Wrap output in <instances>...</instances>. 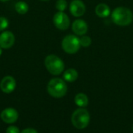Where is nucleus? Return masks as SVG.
<instances>
[{"mask_svg": "<svg viewBox=\"0 0 133 133\" xmlns=\"http://www.w3.org/2000/svg\"><path fill=\"white\" fill-rule=\"evenodd\" d=\"M41 1H44V2H47V1H49V0H41Z\"/></svg>", "mask_w": 133, "mask_h": 133, "instance_id": "obj_23", "label": "nucleus"}, {"mask_svg": "<svg viewBox=\"0 0 133 133\" xmlns=\"http://www.w3.org/2000/svg\"><path fill=\"white\" fill-rule=\"evenodd\" d=\"M69 11L75 17H80L86 12V6L81 0H72L69 5Z\"/></svg>", "mask_w": 133, "mask_h": 133, "instance_id": "obj_9", "label": "nucleus"}, {"mask_svg": "<svg viewBox=\"0 0 133 133\" xmlns=\"http://www.w3.org/2000/svg\"><path fill=\"white\" fill-rule=\"evenodd\" d=\"M95 12L101 18H107L111 13V10H110L109 6L107 4L100 3L96 6Z\"/></svg>", "mask_w": 133, "mask_h": 133, "instance_id": "obj_12", "label": "nucleus"}, {"mask_svg": "<svg viewBox=\"0 0 133 133\" xmlns=\"http://www.w3.org/2000/svg\"><path fill=\"white\" fill-rule=\"evenodd\" d=\"M68 6V3L66 0H57L55 3V8L58 10V12H64Z\"/></svg>", "mask_w": 133, "mask_h": 133, "instance_id": "obj_16", "label": "nucleus"}, {"mask_svg": "<svg viewBox=\"0 0 133 133\" xmlns=\"http://www.w3.org/2000/svg\"><path fill=\"white\" fill-rule=\"evenodd\" d=\"M15 43V36L11 31H3L0 34V47L3 49L10 48Z\"/></svg>", "mask_w": 133, "mask_h": 133, "instance_id": "obj_10", "label": "nucleus"}, {"mask_svg": "<svg viewBox=\"0 0 133 133\" xmlns=\"http://www.w3.org/2000/svg\"><path fill=\"white\" fill-rule=\"evenodd\" d=\"M20 133H37V130H35L34 129L28 128V129H26L23 130Z\"/></svg>", "mask_w": 133, "mask_h": 133, "instance_id": "obj_20", "label": "nucleus"}, {"mask_svg": "<svg viewBox=\"0 0 133 133\" xmlns=\"http://www.w3.org/2000/svg\"><path fill=\"white\" fill-rule=\"evenodd\" d=\"M44 65L47 70L54 76L60 75L65 69L63 61L55 55H49L45 58Z\"/></svg>", "mask_w": 133, "mask_h": 133, "instance_id": "obj_3", "label": "nucleus"}, {"mask_svg": "<svg viewBox=\"0 0 133 133\" xmlns=\"http://www.w3.org/2000/svg\"><path fill=\"white\" fill-rule=\"evenodd\" d=\"M16 87L15 79L11 76H5L0 83V89L5 94H10L14 91Z\"/></svg>", "mask_w": 133, "mask_h": 133, "instance_id": "obj_8", "label": "nucleus"}, {"mask_svg": "<svg viewBox=\"0 0 133 133\" xmlns=\"http://www.w3.org/2000/svg\"><path fill=\"white\" fill-rule=\"evenodd\" d=\"M5 133H20L19 132V129L16 127V126H14V125H11V126H9L5 131Z\"/></svg>", "mask_w": 133, "mask_h": 133, "instance_id": "obj_19", "label": "nucleus"}, {"mask_svg": "<svg viewBox=\"0 0 133 133\" xmlns=\"http://www.w3.org/2000/svg\"><path fill=\"white\" fill-rule=\"evenodd\" d=\"M111 19L112 21L118 26H129L132 22L133 13L129 8L119 6L115 9L112 12Z\"/></svg>", "mask_w": 133, "mask_h": 133, "instance_id": "obj_1", "label": "nucleus"}, {"mask_svg": "<svg viewBox=\"0 0 133 133\" xmlns=\"http://www.w3.org/2000/svg\"><path fill=\"white\" fill-rule=\"evenodd\" d=\"M88 97L85 94H78L75 97V103L77 106L80 108H85L88 105Z\"/></svg>", "mask_w": 133, "mask_h": 133, "instance_id": "obj_14", "label": "nucleus"}, {"mask_svg": "<svg viewBox=\"0 0 133 133\" xmlns=\"http://www.w3.org/2000/svg\"><path fill=\"white\" fill-rule=\"evenodd\" d=\"M15 9H16V12H18L19 14L23 15V14H26L28 12L29 6H28L27 3H26L25 2L19 1L15 5Z\"/></svg>", "mask_w": 133, "mask_h": 133, "instance_id": "obj_15", "label": "nucleus"}, {"mask_svg": "<svg viewBox=\"0 0 133 133\" xmlns=\"http://www.w3.org/2000/svg\"><path fill=\"white\" fill-rule=\"evenodd\" d=\"M72 30L76 35L83 36L87 33L88 26H87V23L83 19H77L72 23Z\"/></svg>", "mask_w": 133, "mask_h": 133, "instance_id": "obj_11", "label": "nucleus"}, {"mask_svg": "<svg viewBox=\"0 0 133 133\" xmlns=\"http://www.w3.org/2000/svg\"><path fill=\"white\" fill-rule=\"evenodd\" d=\"M78 72L75 69H69L63 73V79L69 83H72L78 79Z\"/></svg>", "mask_w": 133, "mask_h": 133, "instance_id": "obj_13", "label": "nucleus"}, {"mask_svg": "<svg viewBox=\"0 0 133 133\" xmlns=\"http://www.w3.org/2000/svg\"><path fill=\"white\" fill-rule=\"evenodd\" d=\"M79 38L76 35L69 34L65 36L62 41V48L65 52L67 54H76L79 51L80 48Z\"/></svg>", "mask_w": 133, "mask_h": 133, "instance_id": "obj_5", "label": "nucleus"}, {"mask_svg": "<svg viewBox=\"0 0 133 133\" xmlns=\"http://www.w3.org/2000/svg\"><path fill=\"white\" fill-rule=\"evenodd\" d=\"M90 116L87 110L79 108L76 110L71 118L73 126L78 129H83L87 128L90 123Z\"/></svg>", "mask_w": 133, "mask_h": 133, "instance_id": "obj_4", "label": "nucleus"}, {"mask_svg": "<svg viewBox=\"0 0 133 133\" xmlns=\"http://www.w3.org/2000/svg\"><path fill=\"white\" fill-rule=\"evenodd\" d=\"M53 23L58 30H65L69 27L70 20L64 12H58L53 16Z\"/></svg>", "mask_w": 133, "mask_h": 133, "instance_id": "obj_6", "label": "nucleus"}, {"mask_svg": "<svg viewBox=\"0 0 133 133\" xmlns=\"http://www.w3.org/2000/svg\"><path fill=\"white\" fill-rule=\"evenodd\" d=\"M1 2H6V1H8V0H0Z\"/></svg>", "mask_w": 133, "mask_h": 133, "instance_id": "obj_22", "label": "nucleus"}, {"mask_svg": "<svg viewBox=\"0 0 133 133\" xmlns=\"http://www.w3.org/2000/svg\"><path fill=\"white\" fill-rule=\"evenodd\" d=\"M132 132H133V127H132Z\"/></svg>", "mask_w": 133, "mask_h": 133, "instance_id": "obj_24", "label": "nucleus"}, {"mask_svg": "<svg viewBox=\"0 0 133 133\" xmlns=\"http://www.w3.org/2000/svg\"><path fill=\"white\" fill-rule=\"evenodd\" d=\"M79 41H80V45L81 47H83V48H87L89 46H90L91 43H92V41H91V38L88 36H82L81 38H79Z\"/></svg>", "mask_w": 133, "mask_h": 133, "instance_id": "obj_17", "label": "nucleus"}, {"mask_svg": "<svg viewBox=\"0 0 133 133\" xmlns=\"http://www.w3.org/2000/svg\"><path fill=\"white\" fill-rule=\"evenodd\" d=\"M2 48L0 47V56H1V55H2Z\"/></svg>", "mask_w": 133, "mask_h": 133, "instance_id": "obj_21", "label": "nucleus"}, {"mask_svg": "<svg viewBox=\"0 0 133 133\" xmlns=\"http://www.w3.org/2000/svg\"><path fill=\"white\" fill-rule=\"evenodd\" d=\"M1 119L7 124H12L16 122L19 118L17 111L12 108H8L4 109L1 113Z\"/></svg>", "mask_w": 133, "mask_h": 133, "instance_id": "obj_7", "label": "nucleus"}, {"mask_svg": "<svg viewBox=\"0 0 133 133\" xmlns=\"http://www.w3.org/2000/svg\"><path fill=\"white\" fill-rule=\"evenodd\" d=\"M9 26V20L4 16H0V31H4Z\"/></svg>", "mask_w": 133, "mask_h": 133, "instance_id": "obj_18", "label": "nucleus"}, {"mask_svg": "<svg viewBox=\"0 0 133 133\" xmlns=\"http://www.w3.org/2000/svg\"><path fill=\"white\" fill-rule=\"evenodd\" d=\"M67 85L65 82L60 78L51 79L47 87L48 93L55 98L63 97L67 93Z\"/></svg>", "mask_w": 133, "mask_h": 133, "instance_id": "obj_2", "label": "nucleus"}]
</instances>
